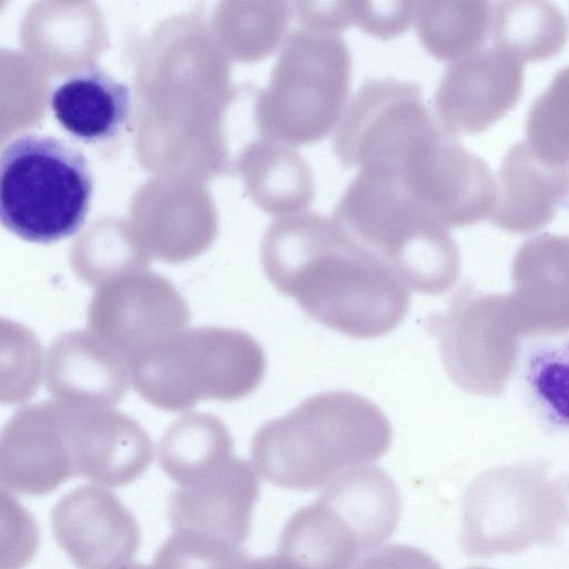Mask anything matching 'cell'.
Listing matches in <instances>:
<instances>
[{"label": "cell", "mask_w": 569, "mask_h": 569, "mask_svg": "<svg viewBox=\"0 0 569 569\" xmlns=\"http://www.w3.org/2000/svg\"><path fill=\"white\" fill-rule=\"evenodd\" d=\"M248 556L243 555L241 558H239L234 565L230 569H244V562L247 560Z\"/></svg>", "instance_id": "obj_30"}, {"label": "cell", "mask_w": 569, "mask_h": 569, "mask_svg": "<svg viewBox=\"0 0 569 569\" xmlns=\"http://www.w3.org/2000/svg\"><path fill=\"white\" fill-rule=\"evenodd\" d=\"M401 506L386 470L371 463L348 468L288 519L278 553L303 569H350L393 535Z\"/></svg>", "instance_id": "obj_4"}, {"label": "cell", "mask_w": 569, "mask_h": 569, "mask_svg": "<svg viewBox=\"0 0 569 569\" xmlns=\"http://www.w3.org/2000/svg\"><path fill=\"white\" fill-rule=\"evenodd\" d=\"M244 569H303L295 561L281 556L280 553L259 557L254 559L247 558Z\"/></svg>", "instance_id": "obj_28"}, {"label": "cell", "mask_w": 569, "mask_h": 569, "mask_svg": "<svg viewBox=\"0 0 569 569\" xmlns=\"http://www.w3.org/2000/svg\"><path fill=\"white\" fill-rule=\"evenodd\" d=\"M74 476L66 406L54 400L16 412L0 438L2 489L11 493L43 496Z\"/></svg>", "instance_id": "obj_12"}, {"label": "cell", "mask_w": 569, "mask_h": 569, "mask_svg": "<svg viewBox=\"0 0 569 569\" xmlns=\"http://www.w3.org/2000/svg\"><path fill=\"white\" fill-rule=\"evenodd\" d=\"M569 527V497L541 470L503 467L479 476L463 498L461 547L475 558L553 542Z\"/></svg>", "instance_id": "obj_8"}, {"label": "cell", "mask_w": 569, "mask_h": 569, "mask_svg": "<svg viewBox=\"0 0 569 569\" xmlns=\"http://www.w3.org/2000/svg\"><path fill=\"white\" fill-rule=\"evenodd\" d=\"M440 132L417 83L370 79L349 100L333 151L346 168L397 172Z\"/></svg>", "instance_id": "obj_9"}, {"label": "cell", "mask_w": 569, "mask_h": 569, "mask_svg": "<svg viewBox=\"0 0 569 569\" xmlns=\"http://www.w3.org/2000/svg\"><path fill=\"white\" fill-rule=\"evenodd\" d=\"M266 356L249 333L228 328L187 329L156 353L129 365L131 385L164 410L200 399L232 401L251 393L266 373Z\"/></svg>", "instance_id": "obj_7"}, {"label": "cell", "mask_w": 569, "mask_h": 569, "mask_svg": "<svg viewBox=\"0 0 569 569\" xmlns=\"http://www.w3.org/2000/svg\"><path fill=\"white\" fill-rule=\"evenodd\" d=\"M0 168V216L10 232L51 243L82 227L93 180L76 147L51 136L21 134L2 149Z\"/></svg>", "instance_id": "obj_5"}, {"label": "cell", "mask_w": 569, "mask_h": 569, "mask_svg": "<svg viewBox=\"0 0 569 569\" xmlns=\"http://www.w3.org/2000/svg\"><path fill=\"white\" fill-rule=\"evenodd\" d=\"M355 569H442L438 561L418 547L387 545L365 556Z\"/></svg>", "instance_id": "obj_27"}, {"label": "cell", "mask_w": 569, "mask_h": 569, "mask_svg": "<svg viewBox=\"0 0 569 569\" xmlns=\"http://www.w3.org/2000/svg\"><path fill=\"white\" fill-rule=\"evenodd\" d=\"M246 555L208 537L186 531L172 530L157 550L152 566L154 569H230Z\"/></svg>", "instance_id": "obj_23"}, {"label": "cell", "mask_w": 569, "mask_h": 569, "mask_svg": "<svg viewBox=\"0 0 569 569\" xmlns=\"http://www.w3.org/2000/svg\"><path fill=\"white\" fill-rule=\"evenodd\" d=\"M472 169L467 153L441 132L391 173L442 224H459L473 209Z\"/></svg>", "instance_id": "obj_16"}, {"label": "cell", "mask_w": 569, "mask_h": 569, "mask_svg": "<svg viewBox=\"0 0 569 569\" xmlns=\"http://www.w3.org/2000/svg\"><path fill=\"white\" fill-rule=\"evenodd\" d=\"M39 528L33 516L1 490V565L0 569H22L37 552Z\"/></svg>", "instance_id": "obj_24"}, {"label": "cell", "mask_w": 569, "mask_h": 569, "mask_svg": "<svg viewBox=\"0 0 569 569\" xmlns=\"http://www.w3.org/2000/svg\"><path fill=\"white\" fill-rule=\"evenodd\" d=\"M233 442L226 425L209 413L180 417L162 435L159 465L178 486L199 481L233 458Z\"/></svg>", "instance_id": "obj_19"}, {"label": "cell", "mask_w": 569, "mask_h": 569, "mask_svg": "<svg viewBox=\"0 0 569 569\" xmlns=\"http://www.w3.org/2000/svg\"><path fill=\"white\" fill-rule=\"evenodd\" d=\"M413 23L422 47L439 59L457 57L471 42L472 12L466 3L419 1Z\"/></svg>", "instance_id": "obj_22"}, {"label": "cell", "mask_w": 569, "mask_h": 569, "mask_svg": "<svg viewBox=\"0 0 569 569\" xmlns=\"http://www.w3.org/2000/svg\"><path fill=\"white\" fill-rule=\"evenodd\" d=\"M53 537L79 569H122L140 546V528L132 512L109 488L77 487L51 511Z\"/></svg>", "instance_id": "obj_11"}, {"label": "cell", "mask_w": 569, "mask_h": 569, "mask_svg": "<svg viewBox=\"0 0 569 569\" xmlns=\"http://www.w3.org/2000/svg\"><path fill=\"white\" fill-rule=\"evenodd\" d=\"M391 442L392 427L376 403L336 390L307 398L261 426L251 442V457L264 481L311 491L348 468L377 461Z\"/></svg>", "instance_id": "obj_2"}, {"label": "cell", "mask_w": 569, "mask_h": 569, "mask_svg": "<svg viewBox=\"0 0 569 569\" xmlns=\"http://www.w3.org/2000/svg\"><path fill=\"white\" fill-rule=\"evenodd\" d=\"M293 14L301 28L327 34H340L355 26V7L351 0L295 1Z\"/></svg>", "instance_id": "obj_26"}, {"label": "cell", "mask_w": 569, "mask_h": 569, "mask_svg": "<svg viewBox=\"0 0 569 569\" xmlns=\"http://www.w3.org/2000/svg\"><path fill=\"white\" fill-rule=\"evenodd\" d=\"M525 382L541 418L569 430V338L537 346L528 356Z\"/></svg>", "instance_id": "obj_20"}, {"label": "cell", "mask_w": 569, "mask_h": 569, "mask_svg": "<svg viewBox=\"0 0 569 569\" xmlns=\"http://www.w3.org/2000/svg\"><path fill=\"white\" fill-rule=\"evenodd\" d=\"M260 495L253 467L233 457L210 476L179 486L169 499L172 530L191 531L243 550Z\"/></svg>", "instance_id": "obj_14"}, {"label": "cell", "mask_w": 569, "mask_h": 569, "mask_svg": "<svg viewBox=\"0 0 569 569\" xmlns=\"http://www.w3.org/2000/svg\"><path fill=\"white\" fill-rule=\"evenodd\" d=\"M46 352L34 335L10 320H1L2 403L30 398L44 376Z\"/></svg>", "instance_id": "obj_21"}, {"label": "cell", "mask_w": 569, "mask_h": 569, "mask_svg": "<svg viewBox=\"0 0 569 569\" xmlns=\"http://www.w3.org/2000/svg\"><path fill=\"white\" fill-rule=\"evenodd\" d=\"M49 104L67 132L84 143H97L114 138L128 123L131 96L127 84L94 66L56 87Z\"/></svg>", "instance_id": "obj_17"}, {"label": "cell", "mask_w": 569, "mask_h": 569, "mask_svg": "<svg viewBox=\"0 0 569 569\" xmlns=\"http://www.w3.org/2000/svg\"><path fill=\"white\" fill-rule=\"evenodd\" d=\"M122 569H154V567L151 565H142V563H130L128 566H126L124 568Z\"/></svg>", "instance_id": "obj_29"}, {"label": "cell", "mask_w": 569, "mask_h": 569, "mask_svg": "<svg viewBox=\"0 0 569 569\" xmlns=\"http://www.w3.org/2000/svg\"><path fill=\"white\" fill-rule=\"evenodd\" d=\"M467 569H489V568H483V567H471V568H467Z\"/></svg>", "instance_id": "obj_31"}, {"label": "cell", "mask_w": 569, "mask_h": 569, "mask_svg": "<svg viewBox=\"0 0 569 569\" xmlns=\"http://www.w3.org/2000/svg\"><path fill=\"white\" fill-rule=\"evenodd\" d=\"M350 82V50L340 34L293 30L260 94V127L291 147L318 142L339 124Z\"/></svg>", "instance_id": "obj_6"}, {"label": "cell", "mask_w": 569, "mask_h": 569, "mask_svg": "<svg viewBox=\"0 0 569 569\" xmlns=\"http://www.w3.org/2000/svg\"><path fill=\"white\" fill-rule=\"evenodd\" d=\"M43 379L56 401L89 408H113L131 385L128 361L89 330L51 342Z\"/></svg>", "instance_id": "obj_15"}, {"label": "cell", "mask_w": 569, "mask_h": 569, "mask_svg": "<svg viewBox=\"0 0 569 569\" xmlns=\"http://www.w3.org/2000/svg\"><path fill=\"white\" fill-rule=\"evenodd\" d=\"M268 280L315 321L356 339L378 338L407 316L410 288L318 212L276 219L260 250Z\"/></svg>", "instance_id": "obj_1"}, {"label": "cell", "mask_w": 569, "mask_h": 569, "mask_svg": "<svg viewBox=\"0 0 569 569\" xmlns=\"http://www.w3.org/2000/svg\"><path fill=\"white\" fill-rule=\"evenodd\" d=\"M355 26L386 40L406 32L415 22L416 1H353Z\"/></svg>", "instance_id": "obj_25"}, {"label": "cell", "mask_w": 569, "mask_h": 569, "mask_svg": "<svg viewBox=\"0 0 569 569\" xmlns=\"http://www.w3.org/2000/svg\"><path fill=\"white\" fill-rule=\"evenodd\" d=\"M248 178L257 203L276 219L303 213L315 200L309 163L295 147L281 141L267 138L252 148Z\"/></svg>", "instance_id": "obj_18"}, {"label": "cell", "mask_w": 569, "mask_h": 569, "mask_svg": "<svg viewBox=\"0 0 569 569\" xmlns=\"http://www.w3.org/2000/svg\"><path fill=\"white\" fill-rule=\"evenodd\" d=\"M332 218L410 289L438 295L453 282L458 262L452 239L393 173L361 169L343 191Z\"/></svg>", "instance_id": "obj_3"}, {"label": "cell", "mask_w": 569, "mask_h": 569, "mask_svg": "<svg viewBox=\"0 0 569 569\" xmlns=\"http://www.w3.org/2000/svg\"><path fill=\"white\" fill-rule=\"evenodd\" d=\"M88 322L90 331L129 363L180 337L187 330L189 310L167 278L142 271L97 289Z\"/></svg>", "instance_id": "obj_10"}, {"label": "cell", "mask_w": 569, "mask_h": 569, "mask_svg": "<svg viewBox=\"0 0 569 569\" xmlns=\"http://www.w3.org/2000/svg\"><path fill=\"white\" fill-rule=\"evenodd\" d=\"M64 406L76 476L116 488L132 482L148 469L153 445L132 418L113 408Z\"/></svg>", "instance_id": "obj_13"}]
</instances>
